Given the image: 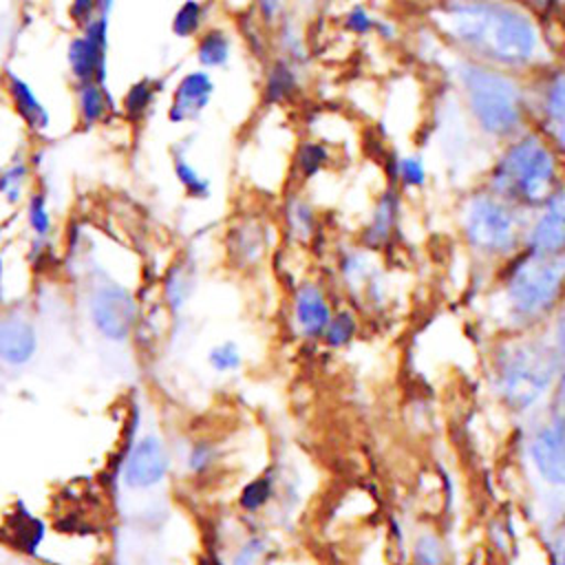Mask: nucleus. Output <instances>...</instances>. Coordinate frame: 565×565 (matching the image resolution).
I'll list each match as a JSON object with an SVG mask.
<instances>
[{"mask_svg": "<svg viewBox=\"0 0 565 565\" xmlns=\"http://www.w3.org/2000/svg\"><path fill=\"white\" fill-rule=\"evenodd\" d=\"M196 146V132H185L170 143V166L177 185L190 201H210L214 196V181L192 161V148Z\"/></svg>", "mask_w": 565, "mask_h": 565, "instance_id": "obj_21", "label": "nucleus"}, {"mask_svg": "<svg viewBox=\"0 0 565 565\" xmlns=\"http://www.w3.org/2000/svg\"><path fill=\"white\" fill-rule=\"evenodd\" d=\"M22 218L26 230L31 232V238H46L51 241L55 230V216L51 205V194L46 188L35 183V188L26 194L22 203Z\"/></svg>", "mask_w": 565, "mask_h": 565, "instance_id": "obj_30", "label": "nucleus"}, {"mask_svg": "<svg viewBox=\"0 0 565 565\" xmlns=\"http://www.w3.org/2000/svg\"><path fill=\"white\" fill-rule=\"evenodd\" d=\"M335 161V150L324 141L300 135L294 143L289 159V185L305 188L307 183L322 177Z\"/></svg>", "mask_w": 565, "mask_h": 565, "instance_id": "obj_23", "label": "nucleus"}, {"mask_svg": "<svg viewBox=\"0 0 565 565\" xmlns=\"http://www.w3.org/2000/svg\"><path fill=\"white\" fill-rule=\"evenodd\" d=\"M207 362L216 373L236 371L243 364L241 347L234 340H223L207 351Z\"/></svg>", "mask_w": 565, "mask_h": 565, "instance_id": "obj_37", "label": "nucleus"}, {"mask_svg": "<svg viewBox=\"0 0 565 565\" xmlns=\"http://www.w3.org/2000/svg\"><path fill=\"white\" fill-rule=\"evenodd\" d=\"M271 243V227L258 214H236L223 234L227 260L236 269L256 267L267 254Z\"/></svg>", "mask_w": 565, "mask_h": 565, "instance_id": "obj_13", "label": "nucleus"}, {"mask_svg": "<svg viewBox=\"0 0 565 565\" xmlns=\"http://www.w3.org/2000/svg\"><path fill=\"white\" fill-rule=\"evenodd\" d=\"M523 249L543 256L565 252V183L530 216Z\"/></svg>", "mask_w": 565, "mask_h": 565, "instance_id": "obj_14", "label": "nucleus"}, {"mask_svg": "<svg viewBox=\"0 0 565 565\" xmlns=\"http://www.w3.org/2000/svg\"><path fill=\"white\" fill-rule=\"evenodd\" d=\"M565 302V252L554 256L521 249L499 267L494 311L512 333L536 331Z\"/></svg>", "mask_w": 565, "mask_h": 565, "instance_id": "obj_3", "label": "nucleus"}, {"mask_svg": "<svg viewBox=\"0 0 565 565\" xmlns=\"http://www.w3.org/2000/svg\"><path fill=\"white\" fill-rule=\"evenodd\" d=\"M523 457L530 475L552 492L565 490V417L550 411L530 424L523 439Z\"/></svg>", "mask_w": 565, "mask_h": 565, "instance_id": "obj_7", "label": "nucleus"}, {"mask_svg": "<svg viewBox=\"0 0 565 565\" xmlns=\"http://www.w3.org/2000/svg\"><path fill=\"white\" fill-rule=\"evenodd\" d=\"M377 22L380 15H375L366 4H351L344 13H342V31H347L353 38H366L371 33L377 31Z\"/></svg>", "mask_w": 565, "mask_h": 565, "instance_id": "obj_36", "label": "nucleus"}, {"mask_svg": "<svg viewBox=\"0 0 565 565\" xmlns=\"http://www.w3.org/2000/svg\"><path fill=\"white\" fill-rule=\"evenodd\" d=\"M38 351V329L22 311L0 316V362L7 366H24Z\"/></svg>", "mask_w": 565, "mask_h": 565, "instance_id": "obj_22", "label": "nucleus"}, {"mask_svg": "<svg viewBox=\"0 0 565 565\" xmlns=\"http://www.w3.org/2000/svg\"><path fill=\"white\" fill-rule=\"evenodd\" d=\"M269 497H271V481L267 477H260V479L249 481L243 488V492L238 497V503H241L243 510L252 512V510H260L269 501Z\"/></svg>", "mask_w": 565, "mask_h": 565, "instance_id": "obj_38", "label": "nucleus"}, {"mask_svg": "<svg viewBox=\"0 0 565 565\" xmlns=\"http://www.w3.org/2000/svg\"><path fill=\"white\" fill-rule=\"evenodd\" d=\"M278 216L282 232L291 243L307 245L320 234V212L300 185L285 188L278 203Z\"/></svg>", "mask_w": 565, "mask_h": 565, "instance_id": "obj_19", "label": "nucleus"}, {"mask_svg": "<svg viewBox=\"0 0 565 565\" xmlns=\"http://www.w3.org/2000/svg\"><path fill=\"white\" fill-rule=\"evenodd\" d=\"M117 2H119V0H99V13L110 18L113 11H115V7H117Z\"/></svg>", "mask_w": 565, "mask_h": 565, "instance_id": "obj_46", "label": "nucleus"}, {"mask_svg": "<svg viewBox=\"0 0 565 565\" xmlns=\"http://www.w3.org/2000/svg\"><path fill=\"white\" fill-rule=\"evenodd\" d=\"M236 18V33L241 38V42L245 44V49L249 51V55L254 60H258L260 64H265L271 57V29H267L254 13L252 9L245 13L234 15Z\"/></svg>", "mask_w": 565, "mask_h": 565, "instance_id": "obj_31", "label": "nucleus"}, {"mask_svg": "<svg viewBox=\"0 0 565 565\" xmlns=\"http://www.w3.org/2000/svg\"><path fill=\"white\" fill-rule=\"evenodd\" d=\"M212 457H214L212 448H210L207 444L199 441V444H196V446L190 450V457H188V466H190V470H194V472H203V470L210 466Z\"/></svg>", "mask_w": 565, "mask_h": 565, "instance_id": "obj_43", "label": "nucleus"}, {"mask_svg": "<svg viewBox=\"0 0 565 565\" xmlns=\"http://www.w3.org/2000/svg\"><path fill=\"white\" fill-rule=\"evenodd\" d=\"M532 13H536L541 20L552 18H565V0H516Z\"/></svg>", "mask_w": 565, "mask_h": 565, "instance_id": "obj_41", "label": "nucleus"}, {"mask_svg": "<svg viewBox=\"0 0 565 565\" xmlns=\"http://www.w3.org/2000/svg\"><path fill=\"white\" fill-rule=\"evenodd\" d=\"M196 287V278H194V269L188 260L181 263H172L163 276V298L166 305L172 311H179L181 307L188 305L190 296L194 294Z\"/></svg>", "mask_w": 565, "mask_h": 565, "instance_id": "obj_32", "label": "nucleus"}, {"mask_svg": "<svg viewBox=\"0 0 565 565\" xmlns=\"http://www.w3.org/2000/svg\"><path fill=\"white\" fill-rule=\"evenodd\" d=\"M446 51V49H444ZM441 71L475 132L499 148L532 128L530 77H521L446 51Z\"/></svg>", "mask_w": 565, "mask_h": 565, "instance_id": "obj_2", "label": "nucleus"}, {"mask_svg": "<svg viewBox=\"0 0 565 565\" xmlns=\"http://www.w3.org/2000/svg\"><path fill=\"white\" fill-rule=\"evenodd\" d=\"M561 313H565V302H563V307H561Z\"/></svg>", "mask_w": 565, "mask_h": 565, "instance_id": "obj_47", "label": "nucleus"}, {"mask_svg": "<svg viewBox=\"0 0 565 565\" xmlns=\"http://www.w3.org/2000/svg\"><path fill=\"white\" fill-rule=\"evenodd\" d=\"M86 311L93 329L110 342L128 340L139 318L135 294L115 280H97L90 287Z\"/></svg>", "mask_w": 565, "mask_h": 565, "instance_id": "obj_9", "label": "nucleus"}, {"mask_svg": "<svg viewBox=\"0 0 565 565\" xmlns=\"http://www.w3.org/2000/svg\"><path fill=\"white\" fill-rule=\"evenodd\" d=\"M404 192L395 183H386L369 207V216L360 230V245L369 252H380L395 238L402 221Z\"/></svg>", "mask_w": 565, "mask_h": 565, "instance_id": "obj_15", "label": "nucleus"}, {"mask_svg": "<svg viewBox=\"0 0 565 565\" xmlns=\"http://www.w3.org/2000/svg\"><path fill=\"white\" fill-rule=\"evenodd\" d=\"M168 468L170 455L166 446L157 437L146 435L130 448L124 461V483L135 490L152 488L163 481Z\"/></svg>", "mask_w": 565, "mask_h": 565, "instance_id": "obj_20", "label": "nucleus"}, {"mask_svg": "<svg viewBox=\"0 0 565 565\" xmlns=\"http://www.w3.org/2000/svg\"><path fill=\"white\" fill-rule=\"evenodd\" d=\"M216 95L214 73L192 66L172 82L170 97L166 106V121L170 126H190L196 124L203 113L212 106Z\"/></svg>", "mask_w": 565, "mask_h": 565, "instance_id": "obj_11", "label": "nucleus"}, {"mask_svg": "<svg viewBox=\"0 0 565 565\" xmlns=\"http://www.w3.org/2000/svg\"><path fill=\"white\" fill-rule=\"evenodd\" d=\"M424 20L446 51L521 77L558 60L545 20L516 0H430Z\"/></svg>", "mask_w": 565, "mask_h": 565, "instance_id": "obj_1", "label": "nucleus"}, {"mask_svg": "<svg viewBox=\"0 0 565 565\" xmlns=\"http://www.w3.org/2000/svg\"><path fill=\"white\" fill-rule=\"evenodd\" d=\"M552 340H554L556 355H558V377H556L550 411L565 417V313H561V311L552 320Z\"/></svg>", "mask_w": 565, "mask_h": 565, "instance_id": "obj_34", "label": "nucleus"}, {"mask_svg": "<svg viewBox=\"0 0 565 565\" xmlns=\"http://www.w3.org/2000/svg\"><path fill=\"white\" fill-rule=\"evenodd\" d=\"M552 565H565V532H563V536H561V539L556 541V545H554Z\"/></svg>", "mask_w": 565, "mask_h": 565, "instance_id": "obj_44", "label": "nucleus"}, {"mask_svg": "<svg viewBox=\"0 0 565 565\" xmlns=\"http://www.w3.org/2000/svg\"><path fill=\"white\" fill-rule=\"evenodd\" d=\"M214 0H181L170 18V33L174 40H196L210 24Z\"/></svg>", "mask_w": 565, "mask_h": 565, "instance_id": "obj_28", "label": "nucleus"}, {"mask_svg": "<svg viewBox=\"0 0 565 565\" xmlns=\"http://www.w3.org/2000/svg\"><path fill=\"white\" fill-rule=\"evenodd\" d=\"M291 318L302 338H322L333 318V307L324 287L316 280H302L291 294Z\"/></svg>", "mask_w": 565, "mask_h": 565, "instance_id": "obj_18", "label": "nucleus"}, {"mask_svg": "<svg viewBox=\"0 0 565 565\" xmlns=\"http://www.w3.org/2000/svg\"><path fill=\"white\" fill-rule=\"evenodd\" d=\"M265 550H267L265 543L254 536V539L243 543V547L236 552L232 565H258L263 561V556H265Z\"/></svg>", "mask_w": 565, "mask_h": 565, "instance_id": "obj_42", "label": "nucleus"}, {"mask_svg": "<svg viewBox=\"0 0 565 565\" xmlns=\"http://www.w3.org/2000/svg\"><path fill=\"white\" fill-rule=\"evenodd\" d=\"M530 216L481 183L468 190L457 207V225L468 252L499 267L523 249Z\"/></svg>", "mask_w": 565, "mask_h": 565, "instance_id": "obj_6", "label": "nucleus"}, {"mask_svg": "<svg viewBox=\"0 0 565 565\" xmlns=\"http://www.w3.org/2000/svg\"><path fill=\"white\" fill-rule=\"evenodd\" d=\"M388 181L395 183L402 192H415L426 188L430 181L426 157L419 150H402L391 154Z\"/></svg>", "mask_w": 565, "mask_h": 565, "instance_id": "obj_29", "label": "nucleus"}, {"mask_svg": "<svg viewBox=\"0 0 565 565\" xmlns=\"http://www.w3.org/2000/svg\"><path fill=\"white\" fill-rule=\"evenodd\" d=\"M35 188V163L26 146L18 148L0 166V201L7 207H22L26 194Z\"/></svg>", "mask_w": 565, "mask_h": 565, "instance_id": "obj_25", "label": "nucleus"}, {"mask_svg": "<svg viewBox=\"0 0 565 565\" xmlns=\"http://www.w3.org/2000/svg\"><path fill=\"white\" fill-rule=\"evenodd\" d=\"M18 148H9L7 146V137H4V126H2V119H0V166L9 159V154H13Z\"/></svg>", "mask_w": 565, "mask_h": 565, "instance_id": "obj_45", "label": "nucleus"}, {"mask_svg": "<svg viewBox=\"0 0 565 565\" xmlns=\"http://www.w3.org/2000/svg\"><path fill=\"white\" fill-rule=\"evenodd\" d=\"M236 53V31L227 24L212 22L192 46V57L199 68H205L210 73L227 71Z\"/></svg>", "mask_w": 565, "mask_h": 565, "instance_id": "obj_24", "label": "nucleus"}, {"mask_svg": "<svg viewBox=\"0 0 565 565\" xmlns=\"http://www.w3.org/2000/svg\"><path fill=\"white\" fill-rule=\"evenodd\" d=\"M108 53L110 18L99 13L66 40L64 64L71 82H108Z\"/></svg>", "mask_w": 565, "mask_h": 565, "instance_id": "obj_10", "label": "nucleus"}, {"mask_svg": "<svg viewBox=\"0 0 565 565\" xmlns=\"http://www.w3.org/2000/svg\"><path fill=\"white\" fill-rule=\"evenodd\" d=\"M565 183V163L552 143L532 126L494 148L481 185L534 214Z\"/></svg>", "mask_w": 565, "mask_h": 565, "instance_id": "obj_4", "label": "nucleus"}, {"mask_svg": "<svg viewBox=\"0 0 565 565\" xmlns=\"http://www.w3.org/2000/svg\"><path fill=\"white\" fill-rule=\"evenodd\" d=\"M413 565H446V545L433 530H422L413 541Z\"/></svg>", "mask_w": 565, "mask_h": 565, "instance_id": "obj_35", "label": "nucleus"}, {"mask_svg": "<svg viewBox=\"0 0 565 565\" xmlns=\"http://www.w3.org/2000/svg\"><path fill=\"white\" fill-rule=\"evenodd\" d=\"M358 327L360 324H358V316L353 309H338V311H333V318L327 324L320 340L331 349H342L355 338Z\"/></svg>", "mask_w": 565, "mask_h": 565, "instance_id": "obj_33", "label": "nucleus"}, {"mask_svg": "<svg viewBox=\"0 0 565 565\" xmlns=\"http://www.w3.org/2000/svg\"><path fill=\"white\" fill-rule=\"evenodd\" d=\"M558 377V355L552 335L534 331L510 333L490 355V388L508 411L530 415L552 395Z\"/></svg>", "mask_w": 565, "mask_h": 565, "instance_id": "obj_5", "label": "nucleus"}, {"mask_svg": "<svg viewBox=\"0 0 565 565\" xmlns=\"http://www.w3.org/2000/svg\"><path fill=\"white\" fill-rule=\"evenodd\" d=\"M0 93L7 102V108L13 113L26 135H49L53 128V113L29 77H24L13 66H4L0 71Z\"/></svg>", "mask_w": 565, "mask_h": 565, "instance_id": "obj_12", "label": "nucleus"}, {"mask_svg": "<svg viewBox=\"0 0 565 565\" xmlns=\"http://www.w3.org/2000/svg\"><path fill=\"white\" fill-rule=\"evenodd\" d=\"M271 55H278L302 71L309 66V40L300 18L294 11H289L271 29Z\"/></svg>", "mask_w": 565, "mask_h": 565, "instance_id": "obj_27", "label": "nucleus"}, {"mask_svg": "<svg viewBox=\"0 0 565 565\" xmlns=\"http://www.w3.org/2000/svg\"><path fill=\"white\" fill-rule=\"evenodd\" d=\"M305 95V71L296 64L271 55L263 64L258 99L265 110H282L296 106Z\"/></svg>", "mask_w": 565, "mask_h": 565, "instance_id": "obj_16", "label": "nucleus"}, {"mask_svg": "<svg viewBox=\"0 0 565 565\" xmlns=\"http://www.w3.org/2000/svg\"><path fill=\"white\" fill-rule=\"evenodd\" d=\"M289 11V0H252V13L267 29H274Z\"/></svg>", "mask_w": 565, "mask_h": 565, "instance_id": "obj_39", "label": "nucleus"}, {"mask_svg": "<svg viewBox=\"0 0 565 565\" xmlns=\"http://www.w3.org/2000/svg\"><path fill=\"white\" fill-rule=\"evenodd\" d=\"M73 115L77 130L90 132L119 117V99L108 82H79L73 84Z\"/></svg>", "mask_w": 565, "mask_h": 565, "instance_id": "obj_17", "label": "nucleus"}, {"mask_svg": "<svg viewBox=\"0 0 565 565\" xmlns=\"http://www.w3.org/2000/svg\"><path fill=\"white\" fill-rule=\"evenodd\" d=\"M95 15H99V0H68L66 20L75 31L86 26Z\"/></svg>", "mask_w": 565, "mask_h": 565, "instance_id": "obj_40", "label": "nucleus"}, {"mask_svg": "<svg viewBox=\"0 0 565 565\" xmlns=\"http://www.w3.org/2000/svg\"><path fill=\"white\" fill-rule=\"evenodd\" d=\"M166 86V77H154V75H141L135 82H130L119 97V117L132 126L143 124L161 95Z\"/></svg>", "mask_w": 565, "mask_h": 565, "instance_id": "obj_26", "label": "nucleus"}, {"mask_svg": "<svg viewBox=\"0 0 565 565\" xmlns=\"http://www.w3.org/2000/svg\"><path fill=\"white\" fill-rule=\"evenodd\" d=\"M532 90V119L534 128L552 143L565 163V60H556L534 77Z\"/></svg>", "mask_w": 565, "mask_h": 565, "instance_id": "obj_8", "label": "nucleus"}]
</instances>
